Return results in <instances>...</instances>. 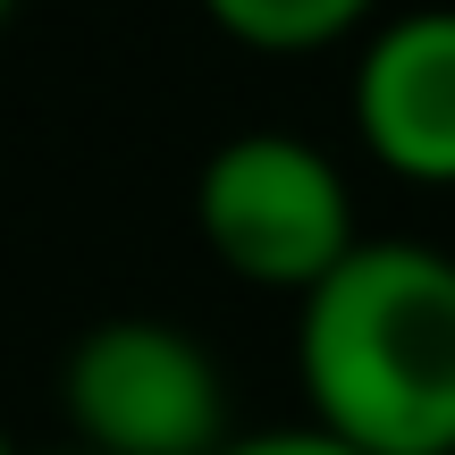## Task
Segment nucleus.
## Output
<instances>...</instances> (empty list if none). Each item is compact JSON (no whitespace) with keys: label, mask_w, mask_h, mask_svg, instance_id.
Returning a JSON list of instances; mask_svg holds the SVG:
<instances>
[{"label":"nucleus","mask_w":455,"mask_h":455,"mask_svg":"<svg viewBox=\"0 0 455 455\" xmlns=\"http://www.w3.org/2000/svg\"><path fill=\"white\" fill-rule=\"evenodd\" d=\"M304 422L363 455H455V253L363 236L295 304Z\"/></svg>","instance_id":"1"},{"label":"nucleus","mask_w":455,"mask_h":455,"mask_svg":"<svg viewBox=\"0 0 455 455\" xmlns=\"http://www.w3.org/2000/svg\"><path fill=\"white\" fill-rule=\"evenodd\" d=\"M60 405L76 422V455H220L228 388L203 338L178 321H93L68 346Z\"/></svg>","instance_id":"3"},{"label":"nucleus","mask_w":455,"mask_h":455,"mask_svg":"<svg viewBox=\"0 0 455 455\" xmlns=\"http://www.w3.org/2000/svg\"><path fill=\"white\" fill-rule=\"evenodd\" d=\"M355 135L388 178L455 186V9H413L355 60Z\"/></svg>","instance_id":"4"},{"label":"nucleus","mask_w":455,"mask_h":455,"mask_svg":"<svg viewBox=\"0 0 455 455\" xmlns=\"http://www.w3.org/2000/svg\"><path fill=\"white\" fill-rule=\"evenodd\" d=\"M0 455H17V447H9V430H0Z\"/></svg>","instance_id":"7"},{"label":"nucleus","mask_w":455,"mask_h":455,"mask_svg":"<svg viewBox=\"0 0 455 455\" xmlns=\"http://www.w3.org/2000/svg\"><path fill=\"white\" fill-rule=\"evenodd\" d=\"M68 455H76V447H68Z\"/></svg>","instance_id":"9"},{"label":"nucleus","mask_w":455,"mask_h":455,"mask_svg":"<svg viewBox=\"0 0 455 455\" xmlns=\"http://www.w3.org/2000/svg\"><path fill=\"white\" fill-rule=\"evenodd\" d=\"M195 228L212 244V261H228L244 287L295 295V304L363 244L338 161L287 127H244L212 144V161L195 178Z\"/></svg>","instance_id":"2"},{"label":"nucleus","mask_w":455,"mask_h":455,"mask_svg":"<svg viewBox=\"0 0 455 455\" xmlns=\"http://www.w3.org/2000/svg\"><path fill=\"white\" fill-rule=\"evenodd\" d=\"M9 9H17V0H0V17H9Z\"/></svg>","instance_id":"8"},{"label":"nucleus","mask_w":455,"mask_h":455,"mask_svg":"<svg viewBox=\"0 0 455 455\" xmlns=\"http://www.w3.org/2000/svg\"><path fill=\"white\" fill-rule=\"evenodd\" d=\"M379 0H203V17L244 51H329L363 34Z\"/></svg>","instance_id":"5"},{"label":"nucleus","mask_w":455,"mask_h":455,"mask_svg":"<svg viewBox=\"0 0 455 455\" xmlns=\"http://www.w3.org/2000/svg\"><path fill=\"white\" fill-rule=\"evenodd\" d=\"M220 455H363V447L329 439V430H312V422H287V430H236Z\"/></svg>","instance_id":"6"}]
</instances>
